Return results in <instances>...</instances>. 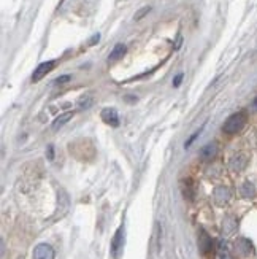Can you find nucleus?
Masks as SVG:
<instances>
[{"label": "nucleus", "instance_id": "nucleus-1", "mask_svg": "<svg viewBox=\"0 0 257 259\" xmlns=\"http://www.w3.org/2000/svg\"><path fill=\"white\" fill-rule=\"evenodd\" d=\"M246 113L244 111H237V113H233L232 116H229L224 122V126H222V131H224V134L227 135H233V134H237L240 132L244 124H246Z\"/></svg>", "mask_w": 257, "mask_h": 259}, {"label": "nucleus", "instance_id": "nucleus-2", "mask_svg": "<svg viewBox=\"0 0 257 259\" xmlns=\"http://www.w3.org/2000/svg\"><path fill=\"white\" fill-rule=\"evenodd\" d=\"M122 246H124V226L116 231L113 240H111V256L118 259L122 253Z\"/></svg>", "mask_w": 257, "mask_h": 259}, {"label": "nucleus", "instance_id": "nucleus-3", "mask_svg": "<svg viewBox=\"0 0 257 259\" xmlns=\"http://www.w3.org/2000/svg\"><path fill=\"white\" fill-rule=\"evenodd\" d=\"M32 256H33V259H54L56 253H54L51 245H48V243H40V245L35 246V248H33Z\"/></svg>", "mask_w": 257, "mask_h": 259}, {"label": "nucleus", "instance_id": "nucleus-4", "mask_svg": "<svg viewBox=\"0 0 257 259\" xmlns=\"http://www.w3.org/2000/svg\"><path fill=\"white\" fill-rule=\"evenodd\" d=\"M54 65H56V61H48V62L40 64V65L37 67V69H35V72H33V75H32V81H33V83L40 81L43 76H46V75L54 69Z\"/></svg>", "mask_w": 257, "mask_h": 259}, {"label": "nucleus", "instance_id": "nucleus-5", "mask_svg": "<svg viewBox=\"0 0 257 259\" xmlns=\"http://www.w3.org/2000/svg\"><path fill=\"white\" fill-rule=\"evenodd\" d=\"M229 165L233 172H241V170H244V167L248 165V156L243 154V153L232 156L230 161H229Z\"/></svg>", "mask_w": 257, "mask_h": 259}, {"label": "nucleus", "instance_id": "nucleus-6", "mask_svg": "<svg viewBox=\"0 0 257 259\" xmlns=\"http://www.w3.org/2000/svg\"><path fill=\"white\" fill-rule=\"evenodd\" d=\"M230 196H232V193H230V189L227 186H218L215 189V193H213V197H215L218 205L227 204V202L230 200Z\"/></svg>", "mask_w": 257, "mask_h": 259}, {"label": "nucleus", "instance_id": "nucleus-7", "mask_svg": "<svg viewBox=\"0 0 257 259\" xmlns=\"http://www.w3.org/2000/svg\"><path fill=\"white\" fill-rule=\"evenodd\" d=\"M218 154V145L216 143H208L200 150V157L202 161H213Z\"/></svg>", "mask_w": 257, "mask_h": 259}, {"label": "nucleus", "instance_id": "nucleus-8", "mask_svg": "<svg viewBox=\"0 0 257 259\" xmlns=\"http://www.w3.org/2000/svg\"><path fill=\"white\" fill-rule=\"evenodd\" d=\"M102 119L107 122V124H111L115 127L119 124V116H118V111L115 108H105L102 111Z\"/></svg>", "mask_w": 257, "mask_h": 259}, {"label": "nucleus", "instance_id": "nucleus-9", "mask_svg": "<svg viewBox=\"0 0 257 259\" xmlns=\"http://www.w3.org/2000/svg\"><path fill=\"white\" fill-rule=\"evenodd\" d=\"M235 248H237V251H238L241 256H251V254L254 253V248H252L251 242L246 240V239H240V240H237Z\"/></svg>", "mask_w": 257, "mask_h": 259}, {"label": "nucleus", "instance_id": "nucleus-10", "mask_svg": "<svg viewBox=\"0 0 257 259\" xmlns=\"http://www.w3.org/2000/svg\"><path fill=\"white\" fill-rule=\"evenodd\" d=\"M72 118H73V111H67V113L59 115L58 118L54 119V122H53V129H54V131L61 129V127H62V126H65L67 122H69Z\"/></svg>", "mask_w": 257, "mask_h": 259}, {"label": "nucleus", "instance_id": "nucleus-11", "mask_svg": "<svg viewBox=\"0 0 257 259\" xmlns=\"http://www.w3.org/2000/svg\"><path fill=\"white\" fill-rule=\"evenodd\" d=\"M198 246H200V250H202L205 254L210 253L211 250V239L208 237V234L202 229L200 231V237H198Z\"/></svg>", "mask_w": 257, "mask_h": 259}, {"label": "nucleus", "instance_id": "nucleus-12", "mask_svg": "<svg viewBox=\"0 0 257 259\" xmlns=\"http://www.w3.org/2000/svg\"><path fill=\"white\" fill-rule=\"evenodd\" d=\"M126 54V45H122V43H118L116 47L113 48V51L110 53V56H108V61H111V62H115V61H118V59H121L122 56Z\"/></svg>", "mask_w": 257, "mask_h": 259}, {"label": "nucleus", "instance_id": "nucleus-13", "mask_svg": "<svg viewBox=\"0 0 257 259\" xmlns=\"http://www.w3.org/2000/svg\"><path fill=\"white\" fill-rule=\"evenodd\" d=\"M240 193H241V196H243V197L251 199V197H254V196L257 194V189H255V186H254L251 182H246V183H244V185L241 186Z\"/></svg>", "mask_w": 257, "mask_h": 259}, {"label": "nucleus", "instance_id": "nucleus-14", "mask_svg": "<svg viewBox=\"0 0 257 259\" xmlns=\"http://www.w3.org/2000/svg\"><path fill=\"white\" fill-rule=\"evenodd\" d=\"M218 254L221 259H232V254L229 251V246L224 240H219L218 243Z\"/></svg>", "mask_w": 257, "mask_h": 259}, {"label": "nucleus", "instance_id": "nucleus-15", "mask_svg": "<svg viewBox=\"0 0 257 259\" xmlns=\"http://www.w3.org/2000/svg\"><path fill=\"white\" fill-rule=\"evenodd\" d=\"M222 229H224L226 234H232L233 231L237 229V220H235V218H232V217L226 218V220H224V224H222Z\"/></svg>", "mask_w": 257, "mask_h": 259}, {"label": "nucleus", "instance_id": "nucleus-16", "mask_svg": "<svg viewBox=\"0 0 257 259\" xmlns=\"http://www.w3.org/2000/svg\"><path fill=\"white\" fill-rule=\"evenodd\" d=\"M149 11H151V7H143L141 10H138V11H137L135 16H133V19H135V21H140L143 16H146V15L149 13Z\"/></svg>", "mask_w": 257, "mask_h": 259}, {"label": "nucleus", "instance_id": "nucleus-17", "mask_svg": "<svg viewBox=\"0 0 257 259\" xmlns=\"http://www.w3.org/2000/svg\"><path fill=\"white\" fill-rule=\"evenodd\" d=\"M198 134H200V131H198V132H195V134H192L191 137H189V139L186 140V143H184V148H189V146L192 145V142H194V140H195V139L198 137Z\"/></svg>", "mask_w": 257, "mask_h": 259}, {"label": "nucleus", "instance_id": "nucleus-18", "mask_svg": "<svg viewBox=\"0 0 257 259\" xmlns=\"http://www.w3.org/2000/svg\"><path fill=\"white\" fill-rule=\"evenodd\" d=\"M183 78H184V75H183V73H178V75L173 78V86H175V88L180 86V84H181V81H183Z\"/></svg>", "mask_w": 257, "mask_h": 259}, {"label": "nucleus", "instance_id": "nucleus-19", "mask_svg": "<svg viewBox=\"0 0 257 259\" xmlns=\"http://www.w3.org/2000/svg\"><path fill=\"white\" fill-rule=\"evenodd\" d=\"M70 80V76L69 75H64V76H59L58 80H56V84H62V83H67Z\"/></svg>", "mask_w": 257, "mask_h": 259}, {"label": "nucleus", "instance_id": "nucleus-20", "mask_svg": "<svg viewBox=\"0 0 257 259\" xmlns=\"http://www.w3.org/2000/svg\"><path fill=\"white\" fill-rule=\"evenodd\" d=\"M48 159H49V161L54 159V146H53V145L48 146Z\"/></svg>", "mask_w": 257, "mask_h": 259}, {"label": "nucleus", "instance_id": "nucleus-21", "mask_svg": "<svg viewBox=\"0 0 257 259\" xmlns=\"http://www.w3.org/2000/svg\"><path fill=\"white\" fill-rule=\"evenodd\" d=\"M98 38H100V35H98V33H95V35L91 38V45H94L95 41H98Z\"/></svg>", "mask_w": 257, "mask_h": 259}]
</instances>
